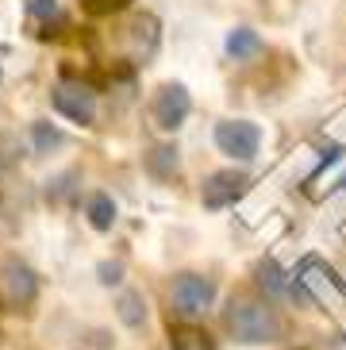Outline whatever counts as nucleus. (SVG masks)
Segmentation results:
<instances>
[{"label":"nucleus","instance_id":"f257e3e1","mask_svg":"<svg viewBox=\"0 0 346 350\" xmlns=\"http://www.w3.org/2000/svg\"><path fill=\"white\" fill-rule=\"evenodd\" d=\"M224 327L231 331L235 342H246V347H258V342H277L281 339V319H277V312L269 308V304H262V300H231L224 312Z\"/></svg>","mask_w":346,"mask_h":350},{"label":"nucleus","instance_id":"f03ea898","mask_svg":"<svg viewBox=\"0 0 346 350\" xmlns=\"http://www.w3.org/2000/svg\"><path fill=\"white\" fill-rule=\"evenodd\" d=\"M170 300L181 316H204L215 300V281L204 273H181L170 288Z\"/></svg>","mask_w":346,"mask_h":350},{"label":"nucleus","instance_id":"7ed1b4c3","mask_svg":"<svg viewBox=\"0 0 346 350\" xmlns=\"http://www.w3.org/2000/svg\"><path fill=\"white\" fill-rule=\"evenodd\" d=\"M0 297H4V304H12V308H27L31 300L39 297V278H35V269L23 266L20 258H4V262H0Z\"/></svg>","mask_w":346,"mask_h":350},{"label":"nucleus","instance_id":"20e7f679","mask_svg":"<svg viewBox=\"0 0 346 350\" xmlns=\"http://www.w3.org/2000/svg\"><path fill=\"white\" fill-rule=\"evenodd\" d=\"M258 143H262V131L254 124H246V120H224L215 127V146L224 154L239 158V162H250L258 154Z\"/></svg>","mask_w":346,"mask_h":350},{"label":"nucleus","instance_id":"39448f33","mask_svg":"<svg viewBox=\"0 0 346 350\" xmlns=\"http://www.w3.org/2000/svg\"><path fill=\"white\" fill-rule=\"evenodd\" d=\"M189 112H193V100L185 93V85H162L158 96H154V104H150L154 124L162 127V131H177L189 120Z\"/></svg>","mask_w":346,"mask_h":350},{"label":"nucleus","instance_id":"423d86ee","mask_svg":"<svg viewBox=\"0 0 346 350\" xmlns=\"http://www.w3.org/2000/svg\"><path fill=\"white\" fill-rule=\"evenodd\" d=\"M54 108H58L66 120H73V124H85V127L96 120V100H92V93L85 89V85L62 81L58 89H54Z\"/></svg>","mask_w":346,"mask_h":350},{"label":"nucleus","instance_id":"0eeeda50","mask_svg":"<svg viewBox=\"0 0 346 350\" xmlns=\"http://www.w3.org/2000/svg\"><path fill=\"white\" fill-rule=\"evenodd\" d=\"M243 193H246V177H243V174H235V170H219V174H212L208 181H204L200 200H204V208L219 212V208L235 204V200H239Z\"/></svg>","mask_w":346,"mask_h":350},{"label":"nucleus","instance_id":"6e6552de","mask_svg":"<svg viewBox=\"0 0 346 350\" xmlns=\"http://www.w3.org/2000/svg\"><path fill=\"white\" fill-rule=\"evenodd\" d=\"M181 170V158H177V146L162 143V146H150V154H146V174L158 177V181H173Z\"/></svg>","mask_w":346,"mask_h":350},{"label":"nucleus","instance_id":"1a4fd4ad","mask_svg":"<svg viewBox=\"0 0 346 350\" xmlns=\"http://www.w3.org/2000/svg\"><path fill=\"white\" fill-rule=\"evenodd\" d=\"M170 350H215V339L196 323H177L170 327Z\"/></svg>","mask_w":346,"mask_h":350},{"label":"nucleus","instance_id":"9d476101","mask_svg":"<svg viewBox=\"0 0 346 350\" xmlns=\"http://www.w3.org/2000/svg\"><path fill=\"white\" fill-rule=\"evenodd\" d=\"M116 316H120L123 327H143V323H146V300H143V293H135V288L120 293V300H116Z\"/></svg>","mask_w":346,"mask_h":350},{"label":"nucleus","instance_id":"9b49d317","mask_svg":"<svg viewBox=\"0 0 346 350\" xmlns=\"http://www.w3.org/2000/svg\"><path fill=\"white\" fill-rule=\"evenodd\" d=\"M89 224L96 227V231H112L116 224V204L108 193H92L89 196Z\"/></svg>","mask_w":346,"mask_h":350},{"label":"nucleus","instance_id":"f8f14e48","mask_svg":"<svg viewBox=\"0 0 346 350\" xmlns=\"http://www.w3.org/2000/svg\"><path fill=\"white\" fill-rule=\"evenodd\" d=\"M258 285H262L269 297H285L289 293V281H285V273H281V266H277L274 258H265L262 266H258Z\"/></svg>","mask_w":346,"mask_h":350},{"label":"nucleus","instance_id":"ddd939ff","mask_svg":"<svg viewBox=\"0 0 346 350\" xmlns=\"http://www.w3.org/2000/svg\"><path fill=\"white\" fill-rule=\"evenodd\" d=\"M258 51H262V39H258L254 31L239 27V31L227 35V54H231V58H254Z\"/></svg>","mask_w":346,"mask_h":350},{"label":"nucleus","instance_id":"4468645a","mask_svg":"<svg viewBox=\"0 0 346 350\" xmlns=\"http://www.w3.org/2000/svg\"><path fill=\"white\" fill-rule=\"evenodd\" d=\"M54 146H62V131L51 124H35V150L39 154H51Z\"/></svg>","mask_w":346,"mask_h":350},{"label":"nucleus","instance_id":"2eb2a0df","mask_svg":"<svg viewBox=\"0 0 346 350\" xmlns=\"http://www.w3.org/2000/svg\"><path fill=\"white\" fill-rule=\"evenodd\" d=\"M92 16H112V12H123L131 0H81Z\"/></svg>","mask_w":346,"mask_h":350},{"label":"nucleus","instance_id":"dca6fc26","mask_svg":"<svg viewBox=\"0 0 346 350\" xmlns=\"http://www.w3.org/2000/svg\"><path fill=\"white\" fill-rule=\"evenodd\" d=\"M96 273H101V285H120L123 281V262H101Z\"/></svg>","mask_w":346,"mask_h":350},{"label":"nucleus","instance_id":"f3484780","mask_svg":"<svg viewBox=\"0 0 346 350\" xmlns=\"http://www.w3.org/2000/svg\"><path fill=\"white\" fill-rule=\"evenodd\" d=\"M27 8H31V16H42V20H46V16L58 12V4H54V0H27Z\"/></svg>","mask_w":346,"mask_h":350}]
</instances>
